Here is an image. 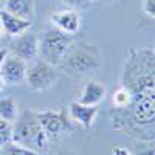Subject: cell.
Here are the masks:
<instances>
[{
	"label": "cell",
	"mask_w": 155,
	"mask_h": 155,
	"mask_svg": "<svg viewBox=\"0 0 155 155\" xmlns=\"http://www.w3.org/2000/svg\"><path fill=\"white\" fill-rule=\"evenodd\" d=\"M106 95H107V88L104 84L99 81L90 79L84 84L79 93V98H78V102L85 106H99L106 99Z\"/></svg>",
	"instance_id": "obj_11"
},
{
	"label": "cell",
	"mask_w": 155,
	"mask_h": 155,
	"mask_svg": "<svg viewBox=\"0 0 155 155\" xmlns=\"http://www.w3.org/2000/svg\"><path fill=\"white\" fill-rule=\"evenodd\" d=\"M3 87H5V82H3V79H2V76H0V92L3 90Z\"/></svg>",
	"instance_id": "obj_23"
},
{
	"label": "cell",
	"mask_w": 155,
	"mask_h": 155,
	"mask_svg": "<svg viewBox=\"0 0 155 155\" xmlns=\"http://www.w3.org/2000/svg\"><path fill=\"white\" fill-rule=\"evenodd\" d=\"M0 123H3V121H2V120H0Z\"/></svg>",
	"instance_id": "obj_27"
},
{
	"label": "cell",
	"mask_w": 155,
	"mask_h": 155,
	"mask_svg": "<svg viewBox=\"0 0 155 155\" xmlns=\"http://www.w3.org/2000/svg\"><path fill=\"white\" fill-rule=\"evenodd\" d=\"M12 143L41 153L48 150L50 138L39 123L36 110L25 109L20 115H17L12 126Z\"/></svg>",
	"instance_id": "obj_2"
},
{
	"label": "cell",
	"mask_w": 155,
	"mask_h": 155,
	"mask_svg": "<svg viewBox=\"0 0 155 155\" xmlns=\"http://www.w3.org/2000/svg\"><path fill=\"white\" fill-rule=\"evenodd\" d=\"M98 112H99L98 106H85V104H81L78 101L71 102L68 106V116L71 118V121L76 126L85 129V130H88L93 126Z\"/></svg>",
	"instance_id": "obj_10"
},
{
	"label": "cell",
	"mask_w": 155,
	"mask_h": 155,
	"mask_svg": "<svg viewBox=\"0 0 155 155\" xmlns=\"http://www.w3.org/2000/svg\"><path fill=\"white\" fill-rule=\"evenodd\" d=\"M71 42V36L59 31L54 27L48 28L42 34H39V54L44 61L56 67L62 64Z\"/></svg>",
	"instance_id": "obj_4"
},
{
	"label": "cell",
	"mask_w": 155,
	"mask_h": 155,
	"mask_svg": "<svg viewBox=\"0 0 155 155\" xmlns=\"http://www.w3.org/2000/svg\"><path fill=\"white\" fill-rule=\"evenodd\" d=\"M36 113H37V120L41 123L42 129L45 130L47 137L50 138V141L65 137V135L74 132L78 127L68 116V112H65L64 109H61V110H41Z\"/></svg>",
	"instance_id": "obj_5"
},
{
	"label": "cell",
	"mask_w": 155,
	"mask_h": 155,
	"mask_svg": "<svg viewBox=\"0 0 155 155\" xmlns=\"http://www.w3.org/2000/svg\"><path fill=\"white\" fill-rule=\"evenodd\" d=\"M28 70V62L22 61L14 54H8L0 67V76L5 85H20L25 82Z\"/></svg>",
	"instance_id": "obj_7"
},
{
	"label": "cell",
	"mask_w": 155,
	"mask_h": 155,
	"mask_svg": "<svg viewBox=\"0 0 155 155\" xmlns=\"http://www.w3.org/2000/svg\"><path fill=\"white\" fill-rule=\"evenodd\" d=\"M6 56H8V51L5 48H0V67H2V64H3V61H5Z\"/></svg>",
	"instance_id": "obj_21"
},
{
	"label": "cell",
	"mask_w": 155,
	"mask_h": 155,
	"mask_svg": "<svg viewBox=\"0 0 155 155\" xmlns=\"http://www.w3.org/2000/svg\"><path fill=\"white\" fill-rule=\"evenodd\" d=\"M93 2H98V3H107L110 0H93Z\"/></svg>",
	"instance_id": "obj_25"
},
{
	"label": "cell",
	"mask_w": 155,
	"mask_h": 155,
	"mask_svg": "<svg viewBox=\"0 0 155 155\" xmlns=\"http://www.w3.org/2000/svg\"><path fill=\"white\" fill-rule=\"evenodd\" d=\"M58 70L44 59H36L27 70L25 82L34 92H44L58 81Z\"/></svg>",
	"instance_id": "obj_6"
},
{
	"label": "cell",
	"mask_w": 155,
	"mask_h": 155,
	"mask_svg": "<svg viewBox=\"0 0 155 155\" xmlns=\"http://www.w3.org/2000/svg\"><path fill=\"white\" fill-rule=\"evenodd\" d=\"M146 155H153V146L152 147H149V150H147V153Z\"/></svg>",
	"instance_id": "obj_24"
},
{
	"label": "cell",
	"mask_w": 155,
	"mask_h": 155,
	"mask_svg": "<svg viewBox=\"0 0 155 155\" xmlns=\"http://www.w3.org/2000/svg\"><path fill=\"white\" fill-rule=\"evenodd\" d=\"M12 141V126L11 123H0V149Z\"/></svg>",
	"instance_id": "obj_17"
},
{
	"label": "cell",
	"mask_w": 155,
	"mask_h": 155,
	"mask_svg": "<svg viewBox=\"0 0 155 155\" xmlns=\"http://www.w3.org/2000/svg\"><path fill=\"white\" fill-rule=\"evenodd\" d=\"M110 155H135L130 149H127V147H124V146H115L113 149H112V153Z\"/></svg>",
	"instance_id": "obj_20"
},
{
	"label": "cell",
	"mask_w": 155,
	"mask_h": 155,
	"mask_svg": "<svg viewBox=\"0 0 155 155\" xmlns=\"http://www.w3.org/2000/svg\"><path fill=\"white\" fill-rule=\"evenodd\" d=\"M2 34H3V28H2V20H0V39H2Z\"/></svg>",
	"instance_id": "obj_26"
},
{
	"label": "cell",
	"mask_w": 155,
	"mask_h": 155,
	"mask_svg": "<svg viewBox=\"0 0 155 155\" xmlns=\"http://www.w3.org/2000/svg\"><path fill=\"white\" fill-rule=\"evenodd\" d=\"M68 8H73V9H84L87 8L93 0H62Z\"/></svg>",
	"instance_id": "obj_18"
},
{
	"label": "cell",
	"mask_w": 155,
	"mask_h": 155,
	"mask_svg": "<svg viewBox=\"0 0 155 155\" xmlns=\"http://www.w3.org/2000/svg\"><path fill=\"white\" fill-rule=\"evenodd\" d=\"M56 155H79V153H76V152H70V150H61V152H58Z\"/></svg>",
	"instance_id": "obj_22"
},
{
	"label": "cell",
	"mask_w": 155,
	"mask_h": 155,
	"mask_svg": "<svg viewBox=\"0 0 155 155\" xmlns=\"http://www.w3.org/2000/svg\"><path fill=\"white\" fill-rule=\"evenodd\" d=\"M62 62L65 64L68 70L79 74H85L98 70L102 65V53L96 44L84 41L71 42Z\"/></svg>",
	"instance_id": "obj_3"
},
{
	"label": "cell",
	"mask_w": 155,
	"mask_h": 155,
	"mask_svg": "<svg viewBox=\"0 0 155 155\" xmlns=\"http://www.w3.org/2000/svg\"><path fill=\"white\" fill-rule=\"evenodd\" d=\"M0 20H2V28L3 31L8 34V36H12L16 37L25 31H28L31 27H33V22L31 20H25V19H20L11 12L2 9L0 11Z\"/></svg>",
	"instance_id": "obj_12"
},
{
	"label": "cell",
	"mask_w": 155,
	"mask_h": 155,
	"mask_svg": "<svg viewBox=\"0 0 155 155\" xmlns=\"http://www.w3.org/2000/svg\"><path fill=\"white\" fill-rule=\"evenodd\" d=\"M19 115V107L14 98H0V120L5 123H14Z\"/></svg>",
	"instance_id": "obj_14"
},
{
	"label": "cell",
	"mask_w": 155,
	"mask_h": 155,
	"mask_svg": "<svg viewBox=\"0 0 155 155\" xmlns=\"http://www.w3.org/2000/svg\"><path fill=\"white\" fill-rule=\"evenodd\" d=\"M5 11L11 12L20 19H34V0H5Z\"/></svg>",
	"instance_id": "obj_13"
},
{
	"label": "cell",
	"mask_w": 155,
	"mask_h": 155,
	"mask_svg": "<svg viewBox=\"0 0 155 155\" xmlns=\"http://www.w3.org/2000/svg\"><path fill=\"white\" fill-rule=\"evenodd\" d=\"M51 23L59 31L65 33L68 36H73L81 28V16L78 12V9H73V8L59 9L51 14Z\"/></svg>",
	"instance_id": "obj_9"
},
{
	"label": "cell",
	"mask_w": 155,
	"mask_h": 155,
	"mask_svg": "<svg viewBox=\"0 0 155 155\" xmlns=\"http://www.w3.org/2000/svg\"><path fill=\"white\" fill-rule=\"evenodd\" d=\"M121 85L130 95L155 92V51L153 48H129L121 74Z\"/></svg>",
	"instance_id": "obj_1"
},
{
	"label": "cell",
	"mask_w": 155,
	"mask_h": 155,
	"mask_svg": "<svg viewBox=\"0 0 155 155\" xmlns=\"http://www.w3.org/2000/svg\"><path fill=\"white\" fill-rule=\"evenodd\" d=\"M141 9H143V12L147 17L153 19L155 17V0H143Z\"/></svg>",
	"instance_id": "obj_19"
},
{
	"label": "cell",
	"mask_w": 155,
	"mask_h": 155,
	"mask_svg": "<svg viewBox=\"0 0 155 155\" xmlns=\"http://www.w3.org/2000/svg\"><path fill=\"white\" fill-rule=\"evenodd\" d=\"M2 153L0 155H44L41 152H36V150H31L28 147H23L20 144H16V143H8L6 146H3L2 149Z\"/></svg>",
	"instance_id": "obj_16"
},
{
	"label": "cell",
	"mask_w": 155,
	"mask_h": 155,
	"mask_svg": "<svg viewBox=\"0 0 155 155\" xmlns=\"http://www.w3.org/2000/svg\"><path fill=\"white\" fill-rule=\"evenodd\" d=\"M12 54L25 62H33L39 56V34L33 31H25L16 36L12 44Z\"/></svg>",
	"instance_id": "obj_8"
},
{
	"label": "cell",
	"mask_w": 155,
	"mask_h": 155,
	"mask_svg": "<svg viewBox=\"0 0 155 155\" xmlns=\"http://www.w3.org/2000/svg\"><path fill=\"white\" fill-rule=\"evenodd\" d=\"M130 102H132V95L126 87L121 85L113 92V96H112L113 109H126V107L130 106Z\"/></svg>",
	"instance_id": "obj_15"
}]
</instances>
